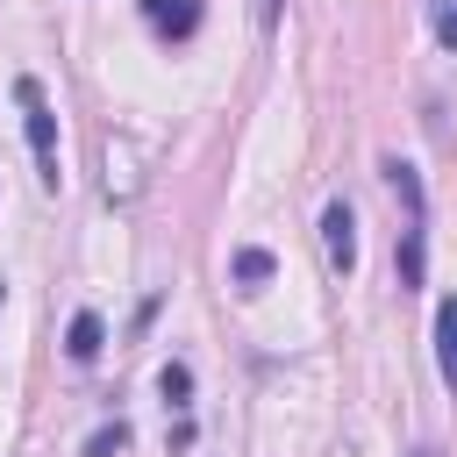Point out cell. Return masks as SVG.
Listing matches in <instances>:
<instances>
[{
	"label": "cell",
	"mask_w": 457,
	"mask_h": 457,
	"mask_svg": "<svg viewBox=\"0 0 457 457\" xmlns=\"http://www.w3.org/2000/svg\"><path fill=\"white\" fill-rule=\"evenodd\" d=\"M121 450H129V428H121V421L93 428V443H86V457H121Z\"/></svg>",
	"instance_id": "30bf717a"
},
{
	"label": "cell",
	"mask_w": 457,
	"mask_h": 457,
	"mask_svg": "<svg viewBox=\"0 0 457 457\" xmlns=\"http://www.w3.org/2000/svg\"><path fill=\"white\" fill-rule=\"evenodd\" d=\"M200 14H207L200 0H143V21H150L164 43H186V36L200 29Z\"/></svg>",
	"instance_id": "3957f363"
},
{
	"label": "cell",
	"mask_w": 457,
	"mask_h": 457,
	"mask_svg": "<svg viewBox=\"0 0 457 457\" xmlns=\"http://www.w3.org/2000/svg\"><path fill=\"white\" fill-rule=\"evenodd\" d=\"M378 171H386V186H393V200L407 207V221H428V193H421V171H414L407 157H386Z\"/></svg>",
	"instance_id": "5b68a950"
},
{
	"label": "cell",
	"mask_w": 457,
	"mask_h": 457,
	"mask_svg": "<svg viewBox=\"0 0 457 457\" xmlns=\"http://www.w3.org/2000/svg\"><path fill=\"white\" fill-rule=\"evenodd\" d=\"M100 336H107V328H100V314H93V307H79V314H71V328H64V357H71V364H93V357H100Z\"/></svg>",
	"instance_id": "ba28073f"
},
{
	"label": "cell",
	"mask_w": 457,
	"mask_h": 457,
	"mask_svg": "<svg viewBox=\"0 0 457 457\" xmlns=\"http://www.w3.org/2000/svg\"><path fill=\"white\" fill-rule=\"evenodd\" d=\"M0 307H7V286H0Z\"/></svg>",
	"instance_id": "5bb4252c"
},
{
	"label": "cell",
	"mask_w": 457,
	"mask_h": 457,
	"mask_svg": "<svg viewBox=\"0 0 457 457\" xmlns=\"http://www.w3.org/2000/svg\"><path fill=\"white\" fill-rule=\"evenodd\" d=\"M14 100H21V129H29V150H36V171H43V186L57 193V114H50V100H43V86L21 71L14 79Z\"/></svg>",
	"instance_id": "6da1fadb"
},
{
	"label": "cell",
	"mask_w": 457,
	"mask_h": 457,
	"mask_svg": "<svg viewBox=\"0 0 457 457\" xmlns=\"http://www.w3.org/2000/svg\"><path fill=\"white\" fill-rule=\"evenodd\" d=\"M228 278H236V286H264V278H271V250H257V243L236 250V257H228Z\"/></svg>",
	"instance_id": "9c48e42d"
},
{
	"label": "cell",
	"mask_w": 457,
	"mask_h": 457,
	"mask_svg": "<svg viewBox=\"0 0 457 457\" xmlns=\"http://www.w3.org/2000/svg\"><path fill=\"white\" fill-rule=\"evenodd\" d=\"M157 393H164V414H171V421H186V414H193V364H186V357H171V364L157 371Z\"/></svg>",
	"instance_id": "52a82bcc"
},
{
	"label": "cell",
	"mask_w": 457,
	"mask_h": 457,
	"mask_svg": "<svg viewBox=\"0 0 457 457\" xmlns=\"http://www.w3.org/2000/svg\"><path fill=\"white\" fill-rule=\"evenodd\" d=\"M428 21H436V43L457 50V0H428Z\"/></svg>",
	"instance_id": "8fae6325"
},
{
	"label": "cell",
	"mask_w": 457,
	"mask_h": 457,
	"mask_svg": "<svg viewBox=\"0 0 457 457\" xmlns=\"http://www.w3.org/2000/svg\"><path fill=\"white\" fill-rule=\"evenodd\" d=\"M278 7H286V0H264V21H278Z\"/></svg>",
	"instance_id": "7c38bea8"
},
{
	"label": "cell",
	"mask_w": 457,
	"mask_h": 457,
	"mask_svg": "<svg viewBox=\"0 0 457 457\" xmlns=\"http://www.w3.org/2000/svg\"><path fill=\"white\" fill-rule=\"evenodd\" d=\"M436 371H443V386L457 393V293L436 300Z\"/></svg>",
	"instance_id": "8992f818"
},
{
	"label": "cell",
	"mask_w": 457,
	"mask_h": 457,
	"mask_svg": "<svg viewBox=\"0 0 457 457\" xmlns=\"http://www.w3.org/2000/svg\"><path fill=\"white\" fill-rule=\"evenodd\" d=\"M393 271H400V293H414V286H421V271H428V221H407V228H400Z\"/></svg>",
	"instance_id": "277c9868"
},
{
	"label": "cell",
	"mask_w": 457,
	"mask_h": 457,
	"mask_svg": "<svg viewBox=\"0 0 457 457\" xmlns=\"http://www.w3.org/2000/svg\"><path fill=\"white\" fill-rule=\"evenodd\" d=\"M321 250H328V271L336 278L357 271V214H350V200H328L321 207Z\"/></svg>",
	"instance_id": "7a4b0ae2"
},
{
	"label": "cell",
	"mask_w": 457,
	"mask_h": 457,
	"mask_svg": "<svg viewBox=\"0 0 457 457\" xmlns=\"http://www.w3.org/2000/svg\"><path fill=\"white\" fill-rule=\"evenodd\" d=\"M407 457H443V450H428V443H421V450H407Z\"/></svg>",
	"instance_id": "4fadbf2b"
}]
</instances>
